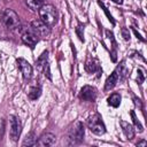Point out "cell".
Listing matches in <instances>:
<instances>
[{"label": "cell", "mask_w": 147, "mask_h": 147, "mask_svg": "<svg viewBox=\"0 0 147 147\" xmlns=\"http://www.w3.org/2000/svg\"><path fill=\"white\" fill-rule=\"evenodd\" d=\"M124 64H125V61H122L119 64H117V67L110 74V76H108V78L106 79V83H105V91H110L111 88H114L116 86V84L119 80H123L125 78L126 69H125Z\"/></svg>", "instance_id": "obj_1"}, {"label": "cell", "mask_w": 147, "mask_h": 147, "mask_svg": "<svg viewBox=\"0 0 147 147\" xmlns=\"http://www.w3.org/2000/svg\"><path fill=\"white\" fill-rule=\"evenodd\" d=\"M41 95V86L40 85H36L32 86L28 93V96L30 100H37L39 96Z\"/></svg>", "instance_id": "obj_17"}, {"label": "cell", "mask_w": 147, "mask_h": 147, "mask_svg": "<svg viewBox=\"0 0 147 147\" xmlns=\"http://www.w3.org/2000/svg\"><path fill=\"white\" fill-rule=\"evenodd\" d=\"M36 141H37L36 140V134H34L33 131H31L24 138V140L22 142V146H36Z\"/></svg>", "instance_id": "obj_18"}, {"label": "cell", "mask_w": 147, "mask_h": 147, "mask_svg": "<svg viewBox=\"0 0 147 147\" xmlns=\"http://www.w3.org/2000/svg\"><path fill=\"white\" fill-rule=\"evenodd\" d=\"M30 26L33 29V31H34L39 37H42V38L47 37V36L49 34V32H51V28H49L48 25H46V24H45L42 21H40V20H34V21H32L31 24H30Z\"/></svg>", "instance_id": "obj_10"}, {"label": "cell", "mask_w": 147, "mask_h": 147, "mask_svg": "<svg viewBox=\"0 0 147 147\" xmlns=\"http://www.w3.org/2000/svg\"><path fill=\"white\" fill-rule=\"evenodd\" d=\"M44 72H45V77L48 78L49 80H52V74H51V70H49V63H48V61L44 65Z\"/></svg>", "instance_id": "obj_23"}, {"label": "cell", "mask_w": 147, "mask_h": 147, "mask_svg": "<svg viewBox=\"0 0 147 147\" xmlns=\"http://www.w3.org/2000/svg\"><path fill=\"white\" fill-rule=\"evenodd\" d=\"M16 62H17V67H18L21 74H22V76H23V79L25 82L30 80L31 77H32V67H31V64L25 59H22V57H18L16 60Z\"/></svg>", "instance_id": "obj_8"}, {"label": "cell", "mask_w": 147, "mask_h": 147, "mask_svg": "<svg viewBox=\"0 0 147 147\" xmlns=\"http://www.w3.org/2000/svg\"><path fill=\"white\" fill-rule=\"evenodd\" d=\"M38 11H39L40 21H42L49 28L55 25V23L57 21V11H56L54 6H52V5H44Z\"/></svg>", "instance_id": "obj_3"}, {"label": "cell", "mask_w": 147, "mask_h": 147, "mask_svg": "<svg viewBox=\"0 0 147 147\" xmlns=\"http://www.w3.org/2000/svg\"><path fill=\"white\" fill-rule=\"evenodd\" d=\"M1 21L3 23V25L8 29V30H11V31H15V30H18L21 29V21H20V17L18 15L10 8H6L2 10L1 13Z\"/></svg>", "instance_id": "obj_2"}, {"label": "cell", "mask_w": 147, "mask_h": 147, "mask_svg": "<svg viewBox=\"0 0 147 147\" xmlns=\"http://www.w3.org/2000/svg\"><path fill=\"white\" fill-rule=\"evenodd\" d=\"M130 115H131V117H132V122H133V124H134V127L138 130V132H142V131H144V127H142L141 123L139 122V119L137 118L134 110H131V111H130Z\"/></svg>", "instance_id": "obj_20"}, {"label": "cell", "mask_w": 147, "mask_h": 147, "mask_svg": "<svg viewBox=\"0 0 147 147\" xmlns=\"http://www.w3.org/2000/svg\"><path fill=\"white\" fill-rule=\"evenodd\" d=\"M121 33H122V37H123L125 40H130V31H129V29L122 28V29H121Z\"/></svg>", "instance_id": "obj_25"}, {"label": "cell", "mask_w": 147, "mask_h": 147, "mask_svg": "<svg viewBox=\"0 0 147 147\" xmlns=\"http://www.w3.org/2000/svg\"><path fill=\"white\" fill-rule=\"evenodd\" d=\"M45 1L46 0H25V3L31 10H39L45 5Z\"/></svg>", "instance_id": "obj_16"}, {"label": "cell", "mask_w": 147, "mask_h": 147, "mask_svg": "<svg viewBox=\"0 0 147 147\" xmlns=\"http://www.w3.org/2000/svg\"><path fill=\"white\" fill-rule=\"evenodd\" d=\"M75 31H76V33H77L79 40L84 42V25H83L80 22H78V25H77V28L75 29Z\"/></svg>", "instance_id": "obj_22"}, {"label": "cell", "mask_w": 147, "mask_h": 147, "mask_svg": "<svg viewBox=\"0 0 147 147\" xmlns=\"http://www.w3.org/2000/svg\"><path fill=\"white\" fill-rule=\"evenodd\" d=\"M85 134V127L84 124L79 121L75 122L74 125L69 129L68 132V139H69V145H77L80 144L84 139Z\"/></svg>", "instance_id": "obj_4"}, {"label": "cell", "mask_w": 147, "mask_h": 147, "mask_svg": "<svg viewBox=\"0 0 147 147\" xmlns=\"http://www.w3.org/2000/svg\"><path fill=\"white\" fill-rule=\"evenodd\" d=\"M137 72H138V77H137V82H138V84L139 85H141V83L145 80V74H144V71L140 69V68H138V70H137Z\"/></svg>", "instance_id": "obj_24"}, {"label": "cell", "mask_w": 147, "mask_h": 147, "mask_svg": "<svg viewBox=\"0 0 147 147\" xmlns=\"http://www.w3.org/2000/svg\"><path fill=\"white\" fill-rule=\"evenodd\" d=\"M87 127L91 130L92 133L96 136H102L106 133V125L99 113H95L87 118Z\"/></svg>", "instance_id": "obj_5"}, {"label": "cell", "mask_w": 147, "mask_h": 147, "mask_svg": "<svg viewBox=\"0 0 147 147\" xmlns=\"http://www.w3.org/2000/svg\"><path fill=\"white\" fill-rule=\"evenodd\" d=\"M111 1H114V2L117 3V5H122V3H123V0H111Z\"/></svg>", "instance_id": "obj_28"}, {"label": "cell", "mask_w": 147, "mask_h": 147, "mask_svg": "<svg viewBox=\"0 0 147 147\" xmlns=\"http://www.w3.org/2000/svg\"><path fill=\"white\" fill-rule=\"evenodd\" d=\"M119 124H121L122 131H123V133L125 134V137H126L129 140L133 139V138H134V127H133V125L130 124L129 122L123 121V119L119 121Z\"/></svg>", "instance_id": "obj_13"}, {"label": "cell", "mask_w": 147, "mask_h": 147, "mask_svg": "<svg viewBox=\"0 0 147 147\" xmlns=\"http://www.w3.org/2000/svg\"><path fill=\"white\" fill-rule=\"evenodd\" d=\"M98 5H99V6H100V7H101V8L103 9V11H105V14L107 15V17H108V20H109V21L111 22V24H113V25H115V20L113 18V16H111V14H110V13L108 11V8H107V7L105 6V3H103V2L101 1V0H98Z\"/></svg>", "instance_id": "obj_21"}, {"label": "cell", "mask_w": 147, "mask_h": 147, "mask_svg": "<svg viewBox=\"0 0 147 147\" xmlns=\"http://www.w3.org/2000/svg\"><path fill=\"white\" fill-rule=\"evenodd\" d=\"M107 102L109 106L114 107V108H117L119 105H121V94L119 93H111L108 99H107Z\"/></svg>", "instance_id": "obj_15"}, {"label": "cell", "mask_w": 147, "mask_h": 147, "mask_svg": "<svg viewBox=\"0 0 147 147\" xmlns=\"http://www.w3.org/2000/svg\"><path fill=\"white\" fill-rule=\"evenodd\" d=\"M85 70L88 74H96V77L99 78L102 75V69L100 65V62L94 57H88L85 62Z\"/></svg>", "instance_id": "obj_11"}, {"label": "cell", "mask_w": 147, "mask_h": 147, "mask_svg": "<svg viewBox=\"0 0 147 147\" xmlns=\"http://www.w3.org/2000/svg\"><path fill=\"white\" fill-rule=\"evenodd\" d=\"M96 95H98V92H96L95 87L90 86V85H85V86H83L80 88V92H79L78 96L83 101H91V102H93L96 99Z\"/></svg>", "instance_id": "obj_9"}, {"label": "cell", "mask_w": 147, "mask_h": 147, "mask_svg": "<svg viewBox=\"0 0 147 147\" xmlns=\"http://www.w3.org/2000/svg\"><path fill=\"white\" fill-rule=\"evenodd\" d=\"M20 32L23 44L29 46L30 48H34V46L39 41V36L33 31V29L31 26H21Z\"/></svg>", "instance_id": "obj_6"}, {"label": "cell", "mask_w": 147, "mask_h": 147, "mask_svg": "<svg viewBox=\"0 0 147 147\" xmlns=\"http://www.w3.org/2000/svg\"><path fill=\"white\" fill-rule=\"evenodd\" d=\"M146 145H147L146 140H140V141L137 142V146H146Z\"/></svg>", "instance_id": "obj_27"}, {"label": "cell", "mask_w": 147, "mask_h": 147, "mask_svg": "<svg viewBox=\"0 0 147 147\" xmlns=\"http://www.w3.org/2000/svg\"><path fill=\"white\" fill-rule=\"evenodd\" d=\"M132 30H133V32H134V34L137 36V38H139V39H140L141 41H145V39H144V38H142L141 36H140V33H139V32H138V31L136 30V28H132Z\"/></svg>", "instance_id": "obj_26"}, {"label": "cell", "mask_w": 147, "mask_h": 147, "mask_svg": "<svg viewBox=\"0 0 147 147\" xmlns=\"http://www.w3.org/2000/svg\"><path fill=\"white\" fill-rule=\"evenodd\" d=\"M9 121H10V139L13 141H17L20 136H21V131H22V125H21V122L20 119L14 116V115H10L9 116Z\"/></svg>", "instance_id": "obj_7"}, {"label": "cell", "mask_w": 147, "mask_h": 147, "mask_svg": "<svg viewBox=\"0 0 147 147\" xmlns=\"http://www.w3.org/2000/svg\"><path fill=\"white\" fill-rule=\"evenodd\" d=\"M106 34H107V37L110 39L111 45H113V49H111V52H110L111 61H113V62H116V61H117V53H116V49H117V41L115 40L114 33H113L110 30H106Z\"/></svg>", "instance_id": "obj_14"}, {"label": "cell", "mask_w": 147, "mask_h": 147, "mask_svg": "<svg viewBox=\"0 0 147 147\" xmlns=\"http://www.w3.org/2000/svg\"><path fill=\"white\" fill-rule=\"evenodd\" d=\"M56 142V137L53 133H44L40 136L38 141H36V146L40 147H47V146H53Z\"/></svg>", "instance_id": "obj_12"}, {"label": "cell", "mask_w": 147, "mask_h": 147, "mask_svg": "<svg viewBox=\"0 0 147 147\" xmlns=\"http://www.w3.org/2000/svg\"><path fill=\"white\" fill-rule=\"evenodd\" d=\"M47 60H48V51H44V52L40 54V56L37 59V61H36L37 68H38V69H41V68L45 65V63L47 62Z\"/></svg>", "instance_id": "obj_19"}]
</instances>
